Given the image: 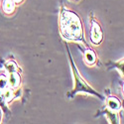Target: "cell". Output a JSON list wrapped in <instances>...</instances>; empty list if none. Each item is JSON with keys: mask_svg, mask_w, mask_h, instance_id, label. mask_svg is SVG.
<instances>
[{"mask_svg": "<svg viewBox=\"0 0 124 124\" xmlns=\"http://www.w3.org/2000/svg\"><path fill=\"white\" fill-rule=\"evenodd\" d=\"M7 69L9 70L10 73H14L15 70H16V67H15V64L14 63H9L7 65Z\"/></svg>", "mask_w": 124, "mask_h": 124, "instance_id": "9", "label": "cell"}, {"mask_svg": "<svg viewBox=\"0 0 124 124\" xmlns=\"http://www.w3.org/2000/svg\"><path fill=\"white\" fill-rule=\"evenodd\" d=\"M101 39H102V33L100 31L99 25L93 22L92 23V27H91V41L94 44H99Z\"/></svg>", "mask_w": 124, "mask_h": 124, "instance_id": "2", "label": "cell"}, {"mask_svg": "<svg viewBox=\"0 0 124 124\" xmlns=\"http://www.w3.org/2000/svg\"><path fill=\"white\" fill-rule=\"evenodd\" d=\"M13 1H14V2H16V3H20V2L22 1V0H13Z\"/></svg>", "mask_w": 124, "mask_h": 124, "instance_id": "11", "label": "cell"}, {"mask_svg": "<svg viewBox=\"0 0 124 124\" xmlns=\"http://www.w3.org/2000/svg\"><path fill=\"white\" fill-rule=\"evenodd\" d=\"M7 85V79L3 77H0V89H4Z\"/></svg>", "mask_w": 124, "mask_h": 124, "instance_id": "8", "label": "cell"}, {"mask_svg": "<svg viewBox=\"0 0 124 124\" xmlns=\"http://www.w3.org/2000/svg\"><path fill=\"white\" fill-rule=\"evenodd\" d=\"M108 106L112 109V110H117L120 107V102L117 98L115 97H110L108 99Z\"/></svg>", "mask_w": 124, "mask_h": 124, "instance_id": "6", "label": "cell"}, {"mask_svg": "<svg viewBox=\"0 0 124 124\" xmlns=\"http://www.w3.org/2000/svg\"><path fill=\"white\" fill-rule=\"evenodd\" d=\"M75 70V77H76V81H77V86H76V91H87V92H91V93H94V91L92 90L90 87H88L85 82L84 80H81L80 78L78 77V74L77 73L76 69Z\"/></svg>", "mask_w": 124, "mask_h": 124, "instance_id": "3", "label": "cell"}, {"mask_svg": "<svg viewBox=\"0 0 124 124\" xmlns=\"http://www.w3.org/2000/svg\"><path fill=\"white\" fill-rule=\"evenodd\" d=\"M3 95H4V97H5L6 99H10V98L12 97V92H11V90H10V89H6V90L4 91Z\"/></svg>", "mask_w": 124, "mask_h": 124, "instance_id": "10", "label": "cell"}, {"mask_svg": "<svg viewBox=\"0 0 124 124\" xmlns=\"http://www.w3.org/2000/svg\"><path fill=\"white\" fill-rule=\"evenodd\" d=\"M61 30L63 35L68 39H78L82 35V26L79 18L69 10L62 12Z\"/></svg>", "mask_w": 124, "mask_h": 124, "instance_id": "1", "label": "cell"}, {"mask_svg": "<svg viewBox=\"0 0 124 124\" xmlns=\"http://www.w3.org/2000/svg\"><path fill=\"white\" fill-rule=\"evenodd\" d=\"M14 1L13 0H4L3 1V9L6 13H12L14 11Z\"/></svg>", "mask_w": 124, "mask_h": 124, "instance_id": "4", "label": "cell"}, {"mask_svg": "<svg viewBox=\"0 0 124 124\" xmlns=\"http://www.w3.org/2000/svg\"><path fill=\"white\" fill-rule=\"evenodd\" d=\"M19 81H20V78H19V76L17 74L10 73V76H9V85H10L12 87H16L19 85Z\"/></svg>", "mask_w": 124, "mask_h": 124, "instance_id": "5", "label": "cell"}, {"mask_svg": "<svg viewBox=\"0 0 124 124\" xmlns=\"http://www.w3.org/2000/svg\"><path fill=\"white\" fill-rule=\"evenodd\" d=\"M85 62L88 65H92L94 64L95 62V55L92 51H87L85 53Z\"/></svg>", "mask_w": 124, "mask_h": 124, "instance_id": "7", "label": "cell"}]
</instances>
